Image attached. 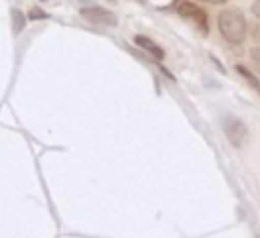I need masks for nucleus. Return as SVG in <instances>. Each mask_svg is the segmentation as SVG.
I'll use <instances>...</instances> for the list:
<instances>
[{
  "mask_svg": "<svg viewBox=\"0 0 260 238\" xmlns=\"http://www.w3.org/2000/svg\"><path fill=\"white\" fill-rule=\"evenodd\" d=\"M217 28L228 43H242L246 39V18L236 8H225L217 14Z\"/></svg>",
  "mask_w": 260,
  "mask_h": 238,
  "instance_id": "1",
  "label": "nucleus"
},
{
  "mask_svg": "<svg viewBox=\"0 0 260 238\" xmlns=\"http://www.w3.org/2000/svg\"><path fill=\"white\" fill-rule=\"evenodd\" d=\"M79 14L91 24H100V26H116L118 24V16L102 6H85L79 10Z\"/></svg>",
  "mask_w": 260,
  "mask_h": 238,
  "instance_id": "4",
  "label": "nucleus"
},
{
  "mask_svg": "<svg viewBox=\"0 0 260 238\" xmlns=\"http://www.w3.org/2000/svg\"><path fill=\"white\" fill-rule=\"evenodd\" d=\"M203 2H209V4H223L225 0H203Z\"/></svg>",
  "mask_w": 260,
  "mask_h": 238,
  "instance_id": "10",
  "label": "nucleus"
},
{
  "mask_svg": "<svg viewBox=\"0 0 260 238\" xmlns=\"http://www.w3.org/2000/svg\"><path fill=\"white\" fill-rule=\"evenodd\" d=\"M177 12L183 16V18H189V20H193L195 24H197V28L203 33V35H207V12L201 8V6H197L195 2H187V0H177Z\"/></svg>",
  "mask_w": 260,
  "mask_h": 238,
  "instance_id": "3",
  "label": "nucleus"
},
{
  "mask_svg": "<svg viewBox=\"0 0 260 238\" xmlns=\"http://www.w3.org/2000/svg\"><path fill=\"white\" fill-rule=\"evenodd\" d=\"M236 71H238V73L248 81V85H250V87H254L256 92H260V79H258L250 69H246L244 65H236Z\"/></svg>",
  "mask_w": 260,
  "mask_h": 238,
  "instance_id": "6",
  "label": "nucleus"
},
{
  "mask_svg": "<svg viewBox=\"0 0 260 238\" xmlns=\"http://www.w3.org/2000/svg\"><path fill=\"white\" fill-rule=\"evenodd\" d=\"M12 20H14V33H16V35L22 33V28L26 26V16H24V12L18 10V8H12Z\"/></svg>",
  "mask_w": 260,
  "mask_h": 238,
  "instance_id": "7",
  "label": "nucleus"
},
{
  "mask_svg": "<svg viewBox=\"0 0 260 238\" xmlns=\"http://www.w3.org/2000/svg\"><path fill=\"white\" fill-rule=\"evenodd\" d=\"M250 59H252V65H254V69L260 73V47H254V49L250 51Z\"/></svg>",
  "mask_w": 260,
  "mask_h": 238,
  "instance_id": "8",
  "label": "nucleus"
},
{
  "mask_svg": "<svg viewBox=\"0 0 260 238\" xmlns=\"http://www.w3.org/2000/svg\"><path fill=\"white\" fill-rule=\"evenodd\" d=\"M221 128L228 136V140L234 144V146H242L246 140H248V126L238 118V116H223L221 120Z\"/></svg>",
  "mask_w": 260,
  "mask_h": 238,
  "instance_id": "2",
  "label": "nucleus"
},
{
  "mask_svg": "<svg viewBox=\"0 0 260 238\" xmlns=\"http://www.w3.org/2000/svg\"><path fill=\"white\" fill-rule=\"evenodd\" d=\"M41 2H45V0H41Z\"/></svg>",
  "mask_w": 260,
  "mask_h": 238,
  "instance_id": "11",
  "label": "nucleus"
},
{
  "mask_svg": "<svg viewBox=\"0 0 260 238\" xmlns=\"http://www.w3.org/2000/svg\"><path fill=\"white\" fill-rule=\"evenodd\" d=\"M134 43H136L142 51H146L148 55H152L154 59H165V49L158 47L152 39H148V37H144V35H136V37H134Z\"/></svg>",
  "mask_w": 260,
  "mask_h": 238,
  "instance_id": "5",
  "label": "nucleus"
},
{
  "mask_svg": "<svg viewBox=\"0 0 260 238\" xmlns=\"http://www.w3.org/2000/svg\"><path fill=\"white\" fill-rule=\"evenodd\" d=\"M49 14L47 12H43V10H39V8H32L30 12H28V18L30 20H39V18H47Z\"/></svg>",
  "mask_w": 260,
  "mask_h": 238,
  "instance_id": "9",
  "label": "nucleus"
}]
</instances>
